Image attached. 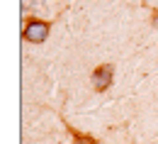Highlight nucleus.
Segmentation results:
<instances>
[{
	"instance_id": "nucleus-3",
	"label": "nucleus",
	"mask_w": 158,
	"mask_h": 144,
	"mask_svg": "<svg viewBox=\"0 0 158 144\" xmlns=\"http://www.w3.org/2000/svg\"><path fill=\"white\" fill-rule=\"evenodd\" d=\"M68 132H71V137H73V144H98L90 134H83L78 129H71V127H68Z\"/></svg>"
},
{
	"instance_id": "nucleus-4",
	"label": "nucleus",
	"mask_w": 158,
	"mask_h": 144,
	"mask_svg": "<svg viewBox=\"0 0 158 144\" xmlns=\"http://www.w3.org/2000/svg\"><path fill=\"white\" fill-rule=\"evenodd\" d=\"M153 27H156V29H158V10H156V12H153Z\"/></svg>"
},
{
	"instance_id": "nucleus-2",
	"label": "nucleus",
	"mask_w": 158,
	"mask_h": 144,
	"mask_svg": "<svg viewBox=\"0 0 158 144\" xmlns=\"http://www.w3.org/2000/svg\"><path fill=\"white\" fill-rule=\"evenodd\" d=\"M112 71L114 68L110 63H102V66H98L93 71V85H95V90H107L112 85Z\"/></svg>"
},
{
	"instance_id": "nucleus-1",
	"label": "nucleus",
	"mask_w": 158,
	"mask_h": 144,
	"mask_svg": "<svg viewBox=\"0 0 158 144\" xmlns=\"http://www.w3.org/2000/svg\"><path fill=\"white\" fill-rule=\"evenodd\" d=\"M49 37V22L44 20H29L24 24V39L32 41V44H41V41Z\"/></svg>"
}]
</instances>
